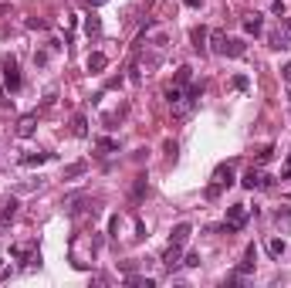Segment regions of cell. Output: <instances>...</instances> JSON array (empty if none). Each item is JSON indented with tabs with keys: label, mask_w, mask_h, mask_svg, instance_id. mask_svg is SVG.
<instances>
[{
	"label": "cell",
	"mask_w": 291,
	"mask_h": 288,
	"mask_svg": "<svg viewBox=\"0 0 291 288\" xmlns=\"http://www.w3.org/2000/svg\"><path fill=\"white\" fill-rule=\"evenodd\" d=\"M230 183H234V167H230V163H220V167L213 170V183L210 187H207V197H220V190L224 187H230Z\"/></svg>",
	"instance_id": "1"
},
{
	"label": "cell",
	"mask_w": 291,
	"mask_h": 288,
	"mask_svg": "<svg viewBox=\"0 0 291 288\" xmlns=\"http://www.w3.org/2000/svg\"><path fill=\"white\" fill-rule=\"evenodd\" d=\"M109 231H112V237H119V217H112V221H109Z\"/></svg>",
	"instance_id": "30"
},
{
	"label": "cell",
	"mask_w": 291,
	"mask_h": 288,
	"mask_svg": "<svg viewBox=\"0 0 291 288\" xmlns=\"http://www.w3.org/2000/svg\"><path fill=\"white\" fill-rule=\"evenodd\" d=\"M278 37L284 41V48H288V41H291V17H281V34Z\"/></svg>",
	"instance_id": "21"
},
{
	"label": "cell",
	"mask_w": 291,
	"mask_h": 288,
	"mask_svg": "<svg viewBox=\"0 0 291 288\" xmlns=\"http://www.w3.org/2000/svg\"><path fill=\"white\" fill-rule=\"evenodd\" d=\"M281 75H284V85L291 89V65H284V68H281Z\"/></svg>",
	"instance_id": "31"
},
{
	"label": "cell",
	"mask_w": 291,
	"mask_h": 288,
	"mask_svg": "<svg viewBox=\"0 0 291 288\" xmlns=\"http://www.w3.org/2000/svg\"><path fill=\"white\" fill-rule=\"evenodd\" d=\"M268 255H271V258H281V255H284V241H281V237H271V241H268Z\"/></svg>",
	"instance_id": "16"
},
{
	"label": "cell",
	"mask_w": 291,
	"mask_h": 288,
	"mask_svg": "<svg viewBox=\"0 0 291 288\" xmlns=\"http://www.w3.org/2000/svg\"><path fill=\"white\" fill-rule=\"evenodd\" d=\"M190 41H193V51L207 55V27H193V31H190Z\"/></svg>",
	"instance_id": "6"
},
{
	"label": "cell",
	"mask_w": 291,
	"mask_h": 288,
	"mask_svg": "<svg viewBox=\"0 0 291 288\" xmlns=\"http://www.w3.org/2000/svg\"><path fill=\"white\" fill-rule=\"evenodd\" d=\"M190 71H193L190 65H183V68H179V71H176V85H179V89H183V85L190 81Z\"/></svg>",
	"instance_id": "22"
},
{
	"label": "cell",
	"mask_w": 291,
	"mask_h": 288,
	"mask_svg": "<svg viewBox=\"0 0 291 288\" xmlns=\"http://www.w3.org/2000/svg\"><path fill=\"white\" fill-rule=\"evenodd\" d=\"M247 51V45L240 41V37H227V45H224V55L227 58H240Z\"/></svg>",
	"instance_id": "7"
},
{
	"label": "cell",
	"mask_w": 291,
	"mask_h": 288,
	"mask_svg": "<svg viewBox=\"0 0 291 288\" xmlns=\"http://www.w3.org/2000/svg\"><path fill=\"white\" fill-rule=\"evenodd\" d=\"M88 4H91V7H102V4H105V0H88Z\"/></svg>",
	"instance_id": "33"
},
{
	"label": "cell",
	"mask_w": 291,
	"mask_h": 288,
	"mask_svg": "<svg viewBox=\"0 0 291 288\" xmlns=\"http://www.w3.org/2000/svg\"><path fill=\"white\" fill-rule=\"evenodd\" d=\"M14 214H17V200H7V203H4V211H0V221H4V224H7V221H11V217H14Z\"/></svg>",
	"instance_id": "18"
},
{
	"label": "cell",
	"mask_w": 291,
	"mask_h": 288,
	"mask_svg": "<svg viewBox=\"0 0 291 288\" xmlns=\"http://www.w3.org/2000/svg\"><path fill=\"white\" fill-rule=\"evenodd\" d=\"M47 159H51V153H27V156H21V167H41Z\"/></svg>",
	"instance_id": "10"
},
{
	"label": "cell",
	"mask_w": 291,
	"mask_h": 288,
	"mask_svg": "<svg viewBox=\"0 0 291 288\" xmlns=\"http://www.w3.org/2000/svg\"><path fill=\"white\" fill-rule=\"evenodd\" d=\"M234 89H240V92H247V89H251V81H247V75H237V78H234Z\"/></svg>",
	"instance_id": "25"
},
{
	"label": "cell",
	"mask_w": 291,
	"mask_h": 288,
	"mask_svg": "<svg viewBox=\"0 0 291 288\" xmlns=\"http://www.w3.org/2000/svg\"><path fill=\"white\" fill-rule=\"evenodd\" d=\"M288 167H291V156H288Z\"/></svg>",
	"instance_id": "35"
},
{
	"label": "cell",
	"mask_w": 291,
	"mask_h": 288,
	"mask_svg": "<svg viewBox=\"0 0 291 288\" xmlns=\"http://www.w3.org/2000/svg\"><path fill=\"white\" fill-rule=\"evenodd\" d=\"M244 224H247V207L244 203H234V207H227V224L220 227V231L237 234V231H244Z\"/></svg>",
	"instance_id": "2"
},
{
	"label": "cell",
	"mask_w": 291,
	"mask_h": 288,
	"mask_svg": "<svg viewBox=\"0 0 291 288\" xmlns=\"http://www.w3.org/2000/svg\"><path fill=\"white\" fill-rule=\"evenodd\" d=\"M85 34H88V37H99V34H102V21L95 17V14L85 17Z\"/></svg>",
	"instance_id": "13"
},
{
	"label": "cell",
	"mask_w": 291,
	"mask_h": 288,
	"mask_svg": "<svg viewBox=\"0 0 291 288\" xmlns=\"http://www.w3.org/2000/svg\"><path fill=\"white\" fill-rule=\"evenodd\" d=\"M271 14H278V17H284V4H281V0H274V4H271Z\"/></svg>",
	"instance_id": "27"
},
{
	"label": "cell",
	"mask_w": 291,
	"mask_h": 288,
	"mask_svg": "<svg viewBox=\"0 0 291 288\" xmlns=\"http://www.w3.org/2000/svg\"><path fill=\"white\" fill-rule=\"evenodd\" d=\"M268 180H271V177H264L261 170H254V167H251V170H247V173H244V180H240V183H244L247 190H258V187H264Z\"/></svg>",
	"instance_id": "5"
},
{
	"label": "cell",
	"mask_w": 291,
	"mask_h": 288,
	"mask_svg": "<svg viewBox=\"0 0 291 288\" xmlns=\"http://www.w3.org/2000/svg\"><path fill=\"white\" fill-rule=\"evenodd\" d=\"M4 11H7V7H4V4H0V14H4Z\"/></svg>",
	"instance_id": "34"
},
{
	"label": "cell",
	"mask_w": 291,
	"mask_h": 288,
	"mask_svg": "<svg viewBox=\"0 0 291 288\" xmlns=\"http://www.w3.org/2000/svg\"><path fill=\"white\" fill-rule=\"evenodd\" d=\"M271 156H274V149H271V146H268V149H264V153H261V156H258V163H268Z\"/></svg>",
	"instance_id": "29"
},
{
	"label": "cell",
	"mask_w": 291,
	"mask_h": 288,
	"mask_svg": "<svg viewBox=\"0 0 291 288\" xmlns=\"http://www.w3.org/2000/svg\"><path fill=\"white\" fill-rule=\"evenodd\" d=\"M183 265H186V268H197V265H200V255H186V261H183Z\"/></svg>",
	"instance_id": "28"
},
{
	"label": "cell",
	"mask_w": 291,
	"mask_h": 288,
	"mask_svg": "<svg viewBox=\"0 0 291 288\" xmlns=\"http://www.w3.org/2000/svg\"><path fill=\"white\" fill-rule=\"evenodd\" d=\"M183 4H186V7H200L203 0H183Z\"/></svg>",
	"instance_id": "32"
},
{
	"label": "cell",
	"mask_w": 291,
	"mask_h": 288,
	"mask_svg": "<svg viewBox=\"0 0 291 288\" xmlns=\"http://www.w3.org/2000/svg\"><path fill=\"white\" fill-rule=\"evenodd\" d=\"M125 285H135V288H153V285H156V278H149V275H129V278H125Z\"/></svg>",
	"instance_id": "12"
},
{
	"label": "cell",
	"mask_w": 291,
	"mask_h": 288,
	"mask_svg": "<svg viewBox=\"0 0 291 288\" xmlns=\"http://www.w3.org/2000/svg\"><path fill=\"white\" fill-rule=\"evenodd\" d=\"M210 41H213V51H217V55H224V45H227V34H224V31H213V34H210Z\"/></svg>",
	"instance_id": "17"
},
{
	"label": "cell",
	"mask_w": 291,
	"mask_h": 288,
	"mask_svg": "<svg viewBox=\"0 0 291 288\" xmlns=\"http://www.w3.org/2000/svg\"><path fill=\"white\" fill-rule=\"evenodd\" d=\"M34 122H37V112H31V115H24V119L17 122V136H21V139L34 136Z\"/></svg>",
	"instance_id": "8"
},
{
	"label": "cell",
	"mask_w": 291,
	"mask_h": 288,
	"mask_svg": "<svg viewBox=\"0 0 291 288\" xmlns=\"http://www.w3.org/2000/svg\"><path fill=\"white\" fill-rule=\"evenodd\" d=\"M27 27H31V31H44L47 24L41 21V17H27Z\"/></svg>",
	"instance_id": "24"
},
{
	"label": "cell",
	"mask_w": 291,
	"mask_h": 288,
	"mask_svg": "<svg viewBox=\"0 0 291 288\" xmlns=\"http://www.w3.org/2000/svg\"><path fill=\"white\" fill-rule=\"evenodd\" d=\"M163 265H166L169 271L179 265V248H166V255H163Z\"/></svg>",
	"instance_id": "15"
},
{
	"label": "cell",
	"mask_w": 291,
	"mask_h": 288,
	"mask_svg": "<svg viewBox=\"0 0 291 288\" xmlns=\"http://www.w3.org/2000/svg\"><path fill=\"white\" fill-rule=\"evenodd\" d=\"M85 65H88V71H105V65H109V58L102 55V51H91Z\"/></svg>",
	"instance_id": "9"
},
{
	"label": "cell",
	"mask_w": 291,
	"mask_h": 288,
	"mask_svg": "<svg viewBox=\"0 0 291 288\" xmlns=\"http://www.w3.org/2000/svg\"><path fill=\"white\" fill-rule=\"evenodd\" d=\"M71 133L78 136V139H85V136H88V126H85V115H75V119H71Z\"/></svg>",
	"instance_id": "14"
},
{
	"label": "cell",
	"mask_w": 291,
	"mask_h": 288,
	"mask_svg": "<svg viewBox=\"0 0 291 288\" xmlns=\"http://www.w3.org/2000/svg\"><path fill=\"white\" fill-rule=\"evenodd\" d=\"M166 102H169V105H179V102H183V89H179V85L166 89Z\"/></svg>",
	"instance_id": "20"
},
{
	"label": "cell",
	"mask_w": 291,
	"mask_h": 288,
	"mask_svg": "<svg viewBox=\"0 0 291 288\" xmlns=\"http://www.w3.org/2000/svg\"><path fill=\"white\" fill-rule=\"evenodd\" d=\"M85 163H71V167H65V180H75V177H81V173H85Z\"/></svg>",
	"instance_id": "19"
},
{
	"label": "cell",
	"mask_w": 291,
	"mask_h": 288,
	"mask_svg": "<svg viewBox=\"0 0 291 288\" xmlns=\"http://www.w3.org/2000/svg\"><path fill=\"white\" fill-rule=\"evenodd\" d=\"M142 193H146V177H139V180H135V187H132V200H139Z\"/></svg>",
	"instance_id": "23"
},
{
	"label": "cell",
	"mask_w": 291,
	"mask_h": 288,
	"mask_svg": "<svg viewBox=\"0 0 291 288\" xmlns=\"http://www.w3.org/2000/svg\"><path fill=\"white\" fill-rule=\"evenodd\" d=\"M4 81H7V89H11V92L21 89V71H17V58H14V55L4 58Z\"/></svg>",
	"instance_id": "3"
},
{
	"label": "cell",
	"mask_w": 291,
	"mask_h": 288,
	"mask_svg": "<svg viewBox=\"0 0 291 288\" xmlns=\"http://www.w3.org/2000/svg\"><path fill=\"white\" fill-rule=\"evenodd\" d=\"M99 149H105V153H112V149H119V146H115V139H99Z\"/></svg>",
	"instance_id": "26"
},
{
	"label": "cell",
	"mask_w": 291,
	"mask_h": 288,
	"mask_svg": "<svg viewBox=\"0 0 291 288\" xmlns=\"http://www.w3.org/2000/svg\"><path fill=\"white\" fill-rule=\"evenodd\" d=\"M190 234H193V227H190L186 221L176 224V227H173V234H169V248H179V251H183V248H186V241H190Z\"/></svg>",
	"instance_id": "4"
},
{
	"label": "cell",
	"mask_w": 291,
	"mask_h": 288,
	"mask_svg": "<svg viewBox=\"0 0 291 288\" xmlns=\"http://www.w3.org/2000/svg\"><path fill=\"white\" fill-rule=\"evenodd\" d=\"M261 27H264L261 14H251V17H244V31H247V34H261Z\"/></svg>",
	"instance_id": "11"
}]
</instances>
